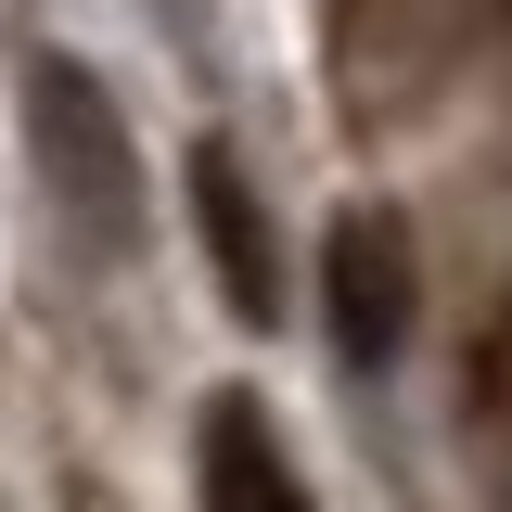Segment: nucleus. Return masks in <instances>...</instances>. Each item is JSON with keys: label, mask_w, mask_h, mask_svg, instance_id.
I'll return each mask as SVG.
<instances>
[{"label": "nucleus", "mask_w": 512, "mask_h": 512, "mask_svg": "<svg viewBox=\"0 0 512 512\" xmlns=\"http://www.w3.org/2000/svg\"><path fill=\"white\" fill-rule=\"evenodd\" d=\"M26 154H39L52 205L90 231V244H128V231H141V154H128V116H116V90H103L77 52H39V64H26Z\"/></svg>", "instance_id": "1"}, {"label": "nucleus", "mask_w": 512, "mask_h": 512, "mask_svg": "<svg viewBox=\"0 0 512 512\" xmlns=\"http://www.w3.org/2000/svg\"><path fill=\"white\" fill-rule=\"evenodd\" d=\"M320 308H333V346L384 372L397 346H410V231L384 218V205H346L333 218V244H320Z\"/></svg>", "instance_id": "2"}, {"label": "nucleus", "mask_w": 512, "mask_h": 512, "mask_svg": "<svg viewBox=\"0 0 512 512\" xmlns=\"http://www.w3.org/2000/svg\"><path fill=\"white\" fill-rule=\"evenodd\" d=\"M192 231L218 256L231 320H282V244H269V205H256V180L231 167V141H192Z\"/></svg>", "instance_id": "3"}, {"label": "nucleus", "mask_w": 512, "mask_h": 512, "mask_svg": "<svg viewBox=\"0 0 512 512\" xmlns=\"http://www.w3.org/2000/svg\"><path fill=\"white\" fill-rule=\"evenodd\" d=\"M205 512H308V474L282 461L256 397H205Z\"/></svg>", "instance_id": "4"}]
</instances>
